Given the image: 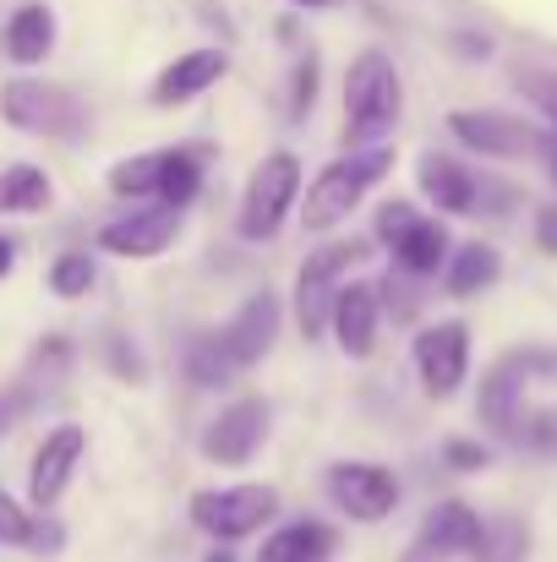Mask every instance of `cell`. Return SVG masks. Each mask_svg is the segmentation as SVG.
I'll use <instances>...</instances> for the list:
<instances>
[{
    "label": "cell",
    "mask_w": 557,
    "mask_h": 562,
    "mask_svg": "<svg viewBox=\"0 0 557 562\" xmlns=\"http://www.w3.org/2000/svg\"><path fill=\"white\" fill-rule=\"evenodd\" d=\"M202 562H241V558H235L230 547H213V552H208V558H202Z\"/></svg>",
    "instance_id": "obj_39"
},
{
    "label": "cell",
    "mask_w": 557,
    "mask_h": 562,
    "mask_svg": "<svg viewBox=\"0 0 557 562\" xmlns=\"http://www.w3.org/2000/svg\"><path fill=\"white\" fill-rule=\"evenodd\" d=\"M181 235V207L170 202H132L126 213H115L104 229H99V251L110 257H126V262H154L176 246Z\"/></svg>",
    "instance_id": "obj_9"
},
{
    "label": "cell",
    "mask_w": 557,
    "mask_h": 562,
    "mask_svg": "<svg viewBox=\"0 0 557 562\" xmlns=\"http://www.w3.org/2000/svg\"><path fill=\"white\" fill-rule=\"evenodd\" d=\"M476 562H525L531 558V525L520 514H498L481 519V541H476Z\"/></svg>",
    "instance_id": "obj_25"
},
{
    "label": "cell",
    "mask_w": 557,
    "mask_h": 562,
    "mask_svg": "<svg viewBox=\"0 0 557 562\" xmlns=\"http://www.w3.org/2000/svg\"><path fill=\"white\" fill-rule=\"evenodd\" d=\"M33 530H38V508H22L0 486V547H33Z\"/></svg>",
    "instance_id": "obj_30"
},
{
    "label": "cell",
    "mask_w": 557,
    "mask_h": 562,
    "mask_svg": "<svg viewBox=\"0 0 557 562\" xmlns=\"http://www.w3.org/2000/svg\"><path fill=\"white\" fill-rule=\"evenodd\" d=\"M334 552H339V530L334 525H323V519H290V525H279L263 541L257 562H328Z\"/></svg>",
    "instance_id": "obj_21"
},
{
    "label": "cell",
    "mask_w": 557,
    "mask_h": 562,
    "mask_svg": "<svg viewBox=\"0 0 557 562\" xmlns=\"http://www.w3.org/2000/svg\"><path fill=\"white\" fill-rule=\"evenodd\" d=\"M312 104H318V55H301L290 77V121H307Z\"/></svg>",
    "instance_id": "obj_31"
},
{
    "label": "cell",
    "mask_w": 557,
    "mask_h": 562,
    "mask_svg": "<svg viewBox=\"0 0 557 562\" xmlns=\"http://www.w3.org/2000/svg\"><path fill=\"white\" fill-rule=\"evenodd\" d=\"M377 328H382V290L367 284V279H345L339 295H334V317H328L334 345L350 361H367L377 350Z\"/></svg>",
    "instance_id": "obj_16"
},
{
    "label": "cell",
    "mask_w": 557,
    "mask_h": 562,
    "mask_svg": "<svg viewBox=\"0 0 557 562\" xmlns=\"http://www.w3.org/2000/svg\"><path fill=\"white\" fill-rule=\"evenodd\" d=\"M514 88H520V99L547 121V132L557 137V71H547V66H514Z\"/></svg>",
    "instance_id": "obj_29"
},
{
    "label": "cell",
    "mask_w": 557,
    "mask_h": 562,
    "mask_svg": "<svg viewBox=\"0 0 557 562\" xmlns=\"http://www.w3.org/2000/svg\"><path fill=\"white\" fill-rule=\"evenodd\" d=\"M191 525L213 541V547H235L246 536H257L263 525H274L279 514V492L263 481H241V486H202L186 503Z\"/></svg>",
    "instance_id": "obj_3"
},
{
    "label": "cell",
    "mask_w": 557,
    "mask_h": 562,
    "mask_svg": "<svg viewBox=\"0 0 557 562\" xmlns=\"http://www.w3.org/2000/svg\"><path fill=\"white\" fill-rule=\"evenodd\" d=\"M301 187H307V170H301V159H296L290 148H274V154H268V159L252 170L246 191H241L235 229H241L246 240H274V235L285 229V218L296 213Z\"/></svg>",
    "instance_id": "obj_4"
},
{
    "label": "cell",
    "mask_w": 557,
    "mask_h": 562,
    "mask_svg": "<svg viewBox=\"0 0 557 562\" xmlns=\"http://www.w3.org/2000/svg\"><path fill=\"white\" fill-rule=\"evenodd\" d=\"M224 77H230V55L224 49H186L154 77V104L159 110H181L191 99H202L208 88H219Z\"/></svg>",
    "instance_id": "obj_17"
},
{
    "label": "cell",
    "mask_w": 557,
    "mask_h": 562,
    "mask_svg": "<svg viewBox=\"0 0 557 562\" xmlns=\"http://www.w3.org/2000/svg\"><path fill=\"white\" fill-rule=\"evenodd\" d=\"M404 115L399 66L382 49H361L345 71V148H377Z\"/></svg>",
    "instance_id": "obj_2"
},
{
    "label": "cell",
    "mask_w": 557,
    "mask_h": 562,
    "mask_svg": "<svg viewBox=\"0 0 557 562\" xmlns=\"http://www.w3.org/2000/svg\"><path fill=\"white\" fill-rule=\"evenodd\" d=\"M0 121L11 132H27V137H77L88 126V110L71 88L60 82H44V77H11L0 88Z\"/></svg>",
    "instance_id": "obj_6"
},
{
    "label": "cell",
    "mask_w": 557,
    "mask_h": 562,
    "mask_svg": "<svg viewBox=\"0 0 557 562\" xmlns=\"http://www.w3.org/2000/svg\"><path fill=\"white\" fill-rule=\"evenodd\" d=\"M268 442V404L263 398H235L224 404L208 426H202V459L208 464H224V470H241L257 459V448Z\"/></svg>",
    "instance_id": "obj_14"
},
{
    "label": "cell",
    "mask_w": 557,
    "mask_h": 562,
    "mask_svg": "<svg viewBox=\"0 0 557 562\" xmlns=\"http://www.w3.org/2000/svg\"><path fill=\"white\" fill-rule=\"evenodd\" d=\"M202 159H208V148H197V143L170 148V170H165L159 202H170V207H191V196L202 191Z\"/></svg>",
    "instance_id": "obj_27"
},
{
    "label": "cell",
    "mask_w": 557,
    "mask_h": 562,
    "mask_svg": "<svg viewBox=\"0 0 557 562\" xmlns=\"http://www.w3.org/2000/svg\"><path fill=\"white\" fill-rule=\"evenodd\" d=\"M553 170H557V154H553Z\"/></svg>",
    "instance_id": "obj_40"
},
{
    "label": "cell",
    "mask_w": 557,
    "mask_h": 562,
    "mask_svg": "<svg viewBox=\"0 0 557 562\" xmlns=\"http://www.w3.org/2000/svg\"><path fill=\"white\" fill-rule=\"evenodd\" d=\"M279 323H285V312H279V295H268V290H257V295H246L241 301V312L224 323V328H213L219 334V350L230 356V367L235 372H252L268 350H274V339H279Z\"/></svg>",
    "instance_id": "obj_15"
},
{
    "label": "cell",
    "mask_w": 557,
    "mask_h": 562,
    "mask_svg": "<svg viewBox=\"0 0 557 562\" xmlns=\"http://www.w3.org/2000/svg\"><path fill=\"white\" fill-rule=\"evenodd\" d=\"M165 170H170V148H148V154H132L110 170L104 187L115 191L121 202H159V187H165Z\"/></svg>",
    "instance_id": "obj_23"
},
{
    "label": "cell",
    "mask_w": 557,
    "mask_h": 562,
    "mask_svg": "<svg viewBox=\"0 0 557 562\" xmlns=\"http://www.w3.org/2000/svg\"><path fill=\"white\" fill-rule=\"evenodd\" d=\"M44 279H49L55 301H82L93 290V279H99V262H93V251H60Z\"/></svg>",
    "instance_id": "obj_28"
},
{
    "label": "cell",
    "mask_w": 557,
    "mask_h": 562,
    "mask_svg": "<svg viewBox=\"0 0 557 562\" xmlns=\"http://www.w3.org/2000/svg\"><path fill=\"white\" fill-rule=\"evenodd\" d=\"M547 367H557V356H547V350H509V356L492 361V372L481 376V387H476V415H481V426L492 437L520 442L525 415H531L525 387H531V376L547 372Z\"/></svg>",
    "instance_id": "obj_5"
},
{
    "label": "cell",
    "mask_w": 557,
    "mask_h": 562,
    "mask_svg": "<svg viewBox=\"0 0 557 562\" xmlns=\"http://www.w3.org/2000/svg\"><path fill=\"white\" fill-rule=\"evenodd\" d=\"M415 187L421 196L437 207V213H476V202H481V181H476V170L470 165H459L454 154H421V165H415Z\"/></svg>",
    "instance_id": "obj_18"
},
{
    "label": "cell",
    "mask_w": 557,
    "mask_h": 562,
    "mask_svg": "<svg viewBox=\"0 0 557 562\" xmlns=\"http://www.w3.org/2000/svg\"><path fill=\"white\" fill-rule=\"evenodd\" d=\"M11 268H16V240L0 235V279H11Z\"/></svg>",
    "instance_id": "obj_37"
},
{
    "label": "cell",
    "mask_w": 557,
    "mask_h": 562,
    "mask_svg": "<svg viewBox=\"0 0 557 562\" xmlns=\"http://www.w3.org/2000/svg\"><path fill=\"white\" fill-rule=\"evenodd\" d=\"M186 376H191L197 387H224V382L241 376L235 367H230V356L219 350V334H213V328L186 339Z\"/></svg>",
    "instance_id": "obj_26"
},
{
    "label": "cell",
    "mask_w": 557,
    "mask_h": 562,
    "mask_svg": "<svg viewBox=\"0 0 557 562\" xmlns=\"http://www.w3.org/2000/svg\"><path fill=\"white\" fill-rule=\"evenodd\" d=\"M476 541H481V514H476L470 503H459V497H443V503H432V508L421 514V525H415V536H410V547H404L399 562L470 558Z\"/></svg>",
    "instance_id": "obj_13"
},
{
    "label": "cell",
    "mask_w": 557,
    "mask_h": 562,
    "mask_svg": "<svg viewBox=\"0 0 557 562\" xmlns=\"http://www.w3.org/2000/svg\"><path fill=\"white\" fill-rule=\"evenodd\" d=\"M443 464L459 470V475H476V470L492 464V448L476 442V437H448V442H443Z\"/></svg>",
    "instance_id": "obj_32"
},
{
    "label": "cell",
    "mask_w": 557,
    "mask_h": 562,
    "mask_svg": "<svg viewBox=\"0 0 557 562\" xmlns=\"http://www.w3.org/2000/svg\"><path fill=\"white\" fill-rule=\"evenodd\" d=\"M55 202V187L38 165H5L0 170V218H16V213H44Z\"/></svg>",
    "instance_id": "obj_24"
},
{
    "label": "cell",
    "mask_w": 557,
    "mask_h": 562,
    "mask_svg": "<svg viewBox=\"0 0 557 562\" xmlns=\"http://www.w3.org/2000/svg\"><path fill=\"white\" fill-rule=\"evenodd\" d=\"M415 376H421V393L426 398H454L465 382H470V328L459 317L448 323H432L415 334Z\"/></svg>",
    "instance_id": "obj_11"
},
{
    "label": "cell",
    "mask_w": 557,
    "mask_h": 562,
    "mask_svg": "<svg viewBox=\"0 0 557 562\" xmlns=\"http://www.w3.org/2000/svg\"><path fill=\"white\" fill-rule=\"evenodd\" d=\"M388 251H393V268L410 273V279H432V273H443V262H448V251H454L443 213H421V218H415Z\"/></svg>",
    "instance_id": "obj_20"
},
{
    "label": "cell",
    "mask_w": 557,
    "mask_h": 562,
    "mask_svg": "<svg viewBox=\"0 0 557 562\" xmlns=\"http://www.w3.org/2000/svg\"><path fill=\"white\" fill-rule=\"evenodd\" d=\"M536 240L557 251V207H542V218H536Z\"/></svg>",
    "instance_id": "obj_36"
},
{
    "label": "cell",
    "mask_w": 557,
    "mask_h": 562,
    "mask_svg": "<svg viewBox=\"0 0 557 562\" xmlns=\"http://www.w3.org/2000/svg\"><path fill=\"white\" fill-rule=\"evenodd\" d=\"M388 170H393V148H388V143H377V148H345L334 165H323V170L307 181V196L296 202L307 235L339 229V224L361 207V196H367Z\"/></svg>",
    "instance_id": "obj_1"
},
{
    "label": "cell",
    "mask_w": 557,
    "mask_h": 562,
    "mask_svg": "<svg viewBox=\"0 0 557 562\" xmlns=\"http://www.w3.org/2000/svg\"><path fill=\"white\" fill-rule=\"evenodd\" d=\"M520 442H525L531 453H542V459H557V404L553 409H531V415H525Z\"/></svg>",
    "instance_id": "obj_33"
},
{
    "label": "cell",
    "mask_w": 557,
    "mask_h": 562,
    "mask_svg": "<svg viewBox=\"0 0 557 562\" xmlns=\"http://www.w3.org/2000/svg\"><path fill=\"white\" fill-rule=\"evenodd\" d=\"M328 497L345 519L382 525L399 508V475L377 459H339V464H328Z\"/></svg>",
    "instance_id": "obj_10"
},
{
    "label": "cell",
    "mask_w": 557,
    "mask_h": 562,
    "mask_svg": "<svg viewBox=\"0 0 557 562\" xmlns=\"http://www.w3.org/2000/svg\"><path fill=\"white\" fill-rule=\"evenodd\" d=\"M415 218H421V207H415V202H404V196H388V202L377 207V240H382V246H393V240H399V235H404Z\"/></svg>",
    "instance_id": "obj_34"
},
{
    "label": "cell",
    "mask_w": 557,
    "mask_h": 562,
    "mask_svg": "<svg viewBox=\"0 0 557 562\" xmlns=\"http://www.w3.org/2000/svg\"><path fill=\"white\" fill-rule=\"evenodd\" d=\"M498 279H503V257H498L487 240H465V246H454L448 262H443V290H448L454 301H470V295L492 290Z\"/></svg>",
    "instance_id": "obj_22"
},
{
    "label": "cell",
    "mask_w": 557,
    "mask_h": 562,
    "mask_svg": "<svg viewBox=\"0 0 557 562\" xmlns=\"http://www.w3.org/2000/svg\"><path fill=\"white\" fill-rule=\"evenodd\" d=\"M82 453H88V426L60 420L55 431H44V442H38L33 459H27V503H33L38 514H49V508L66 497V486H71Z\"/></svg>",
    "instance_id": "obj_12"
},
{
    "label": "cell",
    "mask_w": 557,
    "mask_h": 562,
    "mask_svg": "<svg viewBox=\"0 0 557 562\" xmlns=\"http://www.w3.org/2000/svg\"><path fill=\"white\" fill-rule=\"evenodd\" d=\"M33 398H38V387H33V382H16V387H5V393H0V437H5L27 409H33Z\"/></svg>",
    "instance_id": "obj_35"
},
{
    "label": "cell",
    "mask_w": 557,
    "mask_h": 562,
    "mask_svg": "<svg viewBox=\"0 0 557 562\" xmlns=\"http://www.w3.org/2000/svg\"><path fill=\"white\" fill-rule=\"evenodd\" d=\"M55 33H60L55 11L44 0H22L0 27V49H5L11 66H44L55 55Z\"/></svg>",
    "instance_id": "obj_19"
},
{
    "label": "cell",
    "mask_w": 557,
    "mask_h": 562,
    "mask_svg": "<svg viewBox=\"0 0 557 562\" xmlns=\"http://www.w3.org/2000/svg\"><path fill=\"white\" fill-rule=\"evenodd\" d=\"M448 132L459 137V148L481 159H553L557 154V137L547 126L503 115V110H454Z\"/></svg>",
    "instance_id": "obj_7"
},
{
    "label": "cell",
    "mask_w": 557,
    "mask_h": 562,
    "mask_svg": "<svg viewBox=\"0 0 557 562\" xmlns=\"http://www.w3.org/2000/svg\"><path fill=\"white\" fill-rule=\"evenodd\" d=\"M367 257V240H328L318 251H307V262L296 268V323L307 339H323L328 334V317H334V295L345 284V273Z\"/></svg>",
    "instance_id": "obj_8"
},
{
    "label": "cell",
    "mask_w": 557,
    "mask_h": 562,
    "mask_svg": "<svg viewBox=\"0 0 557 562\" xmlns=\"http://www.w3.org/2000/svg\"><path fill=\"white\" fill-rule=\"evenodd\" d=\"M290 5H301V11H328V5H339V0H290Z\"/></svg>",
    "instance_id": "obj_38"
}]
</instances>
